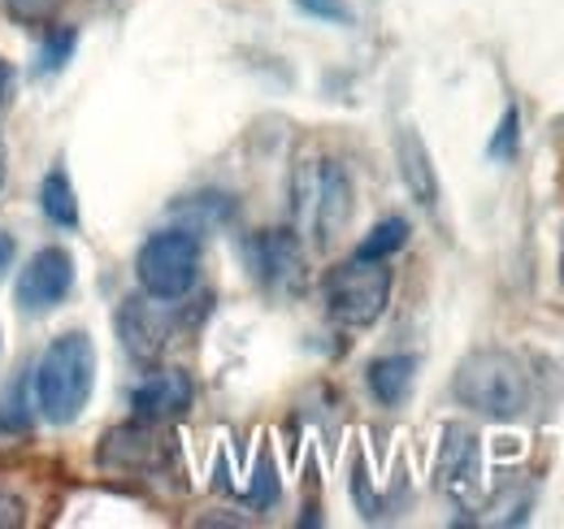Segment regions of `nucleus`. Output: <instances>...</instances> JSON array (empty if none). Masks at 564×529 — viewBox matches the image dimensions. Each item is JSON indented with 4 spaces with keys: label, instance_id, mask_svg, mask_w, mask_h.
Returning a JSON list of instances; mask_svg holds the SVG:
<instances>
[{
    "label": "nucleus",
    "instance_id": "nucleus-20",
    "mask_svg": "<svg viewBox=\"0 0 564 529\" xmlns=\"http://www.w3.org/2000/svg\"><path fill=\"white\" fill-rule=\"evenodd\" d=\"M183 213H196V217H209V222H226L230 213H235V204L230 196H221V192H205V196H187V204H178Z\"/></svg>",
    "mask_w": 564,
    "mask_h": 529
},
{
    "label": "nucleus",
    "instance_id": "nucleus-8",
    "mask_svg": "<svg viewBox=\"0 0 564 529\" xmlns=\"http://www.w3.org/2000/svg\"><path fill=\"white\" fill-rule=\"evenodd\" d=\"M243 261L252 278L279 295H291L304 287V244L300 230H261L243 244Z\"/></svg>",
    "mask_w": 564,
    "mask_h": 529
},
{
    "label": "nucleus",
    "instance_id": "nucleus-22",
    "mask_svg": "<svg viewBox=\"0 0 564 529\" xmlns=\"http://www.w3.org/2000/svg\"><path fill=\"white\" fill-rule=\"evenodd\" d=\"M13 257H18V244H13V235H9V230H0V278L9 273Z\"/></svg>",
    "mask_w": 564,
    "mask_h": 529
},
{
    "label": "nucleus",
    "instance_id": "nucleus-14",
    "mask_svg": "<svg viewBox=\"0 0 564 529\" xmlns=\"http://www.w3.org/2000/svg\"><path fill=\"white\" fill-rule=\"evenodd\" d=\"M40 208H44V217H48L53 226H62V230H74V226H78V196H74V183H70V174H66V165H53V170L44 174V183H40Z\"/></svg>",
    "mask_w": 564,
    "mask_h": 529
},
{
    "label": "nucleus",
    "instance_id": "nucleus-21",
    "mask_svg": "<svg viewBox=\"0 0 564 529\" xmlns=\"http://www.w3.org/2000/svg\"><path fill=\"white\" fill-rule=\"evenodd\" d=\"M279 499V473H274V464L261 461V468H257V486H252V495H248V504L252 508H270Z\"/></svg>",
    "mask_w": 564,
    "mask_h": 529
},
{
    "label": "nucleus",
    "instance_id": "nucleus-17",
    "mask_svg": "<svg viewBox=\"0 0 564 529\" xmlns=\"http://www.w3.org/2000/svg\"><path fill=\"white\" fill-rule=\"evenodd\" d=\"M517 148H521V109L508 105L503 118H499V127H495L491 143H487V156H491V161H512Z\"/></svg>",
    "mask_w": 564,
    "mask_h": 529
},
{
    "label": "nucleus",
    "instance_id": "nucleus-6",
    "mask_svg": "<svg viewBox=\"0 0 564 529\" xmlns=\"http://www.w3.org/2000/svg\"><path fill=\"white\" fill-rule=\"evenodd\" d=\"M170 456H174V447L161 434V421H140V417L127 425H113L96 452L100 468L118 473V477H156V473H165Z\"/></svg>",
    "mask_w": 564,
    "mask_h": 529
},
{
    "label": "nucleus",
    "instance_id": "nucleus-4",
    "mask_svg": "<svg viewBox=\"0 0 564 529\" xmlns=\"http://www.w3.org/2000/svg\"><path fill=\"white\" fill-rule=\"evenodd\" d=\"M391 291H395V273L387 261H352L335 264L322 282V300H326V313L335 326L344 331H369L382 322L387 304H391Z\"/></svg>",
    "mask_w": 564,
    "mask_h": 529
},
{
    "label": "nucleus",
    "instance_id": "nucleus-1",
    "mask_svg": "<svg viewBox=\"0 0 564 529\" xmlns=\"http://www.w3.org/2000/svg\"><path fill=\"white\" fill-rule=\"evenodd\" d=\"M352 208V174L339 156L326 152L300 156V165L291 170V217L300 235H308L317 248H330L348 230Z\"/></svg>",
    "mask_w": 564,
    "mask_h": 529
},
{
    "label": "nucleus",
    "instance_id": "nucleus-12",
    "mask_svg": "<svg viewBox=\"0 0 564 529\" xmlns=\"http://www.w3.org/2000/svg\"><path fill=\"white\" fill-rule=\"evenodd\" d=\"M395 165H400V183L409 187V196L422 208H438V170H434V156L417 127L395 131Z\"/></svg>",
    "mask_w": 564,
    "mask_h": 529
},
{
    "label": "nucleus",
    "instance_id": "nucleus-16",
    "mask_svg": "<svg viewBox=\"0 0 564 529\" xmlns=\"http://www.w3.org/2000/svg\"><path fill=\"white\" fill-rule=\"evenodd\" d=\"M74 48H78V31H74V26H53V35H48V44H44V53H40L35 74H40V78L62 74V69L70 66Z\"/></svg>",
    "mask_w": 564,
    "mask_h": 529
},
{
    "label": "nucleus",
    "instance_id": "nucleus-11",
    "mask_svg": "<svg viewBox=\"0 0 564 529\" xmlns=\"http://www.w3.org/2000/svg\"><path fill=\"white\" fill-rule=\"evenodd\" d=\"M482 477V447H478V434L469 425H447L443 430V447H438V486L456 499L474 495Z\"/></svg>",
    "mask_w": 564,
    "mask_h": 529
},
{
    "label": "nucleus",
    "instance_id": "nucleus-9",
    "mask_svg": "<svg viewBox=\"0 0 564 529\" xmlns=\"http://www.w3.org/2000/svg\"><path fill=\"white\" fill-rule=\"evenodd\" d=\"M118 338H122V347L131 352V360L152 365V360L165 352V338H170L165 300H152V295H131V300H122V309H118Z\"/></svg>",
    "mask_w": 564,
    "mask_h": 529
},
{
    "label": "nucleus",
    "instance_id": "nucleus-5",
    "mask_svg": "<svg viewBox=\"0 0 564 529\" xmlns=\"http://www.w3.org/2000/svg\"><path fill=\"white\" fill-rule=\"evenodd\" d=\"M135 278L140 291L152 300H183L192 295L196 278H200V235L192 226H170L148 235L135 252Z\"/></svg>",
    "mask_w": 564,
    "mask_h": 529
},
{
    "label": "nucleus",
    "instance_id": "nucleus-18",
    "mask_svg": "<svg viewBox=\"0 0 564 529\" xmlns=\"http://www.w3.org/2000/svg\"><path fill=\"white\" fill-rule=\"evenodd\" d=\"M66 0H9V13L22 26H53V18L62 13Z\"/></svg>",
    "mask_w": 564,
    "mask_h": 529
},
{
    "label": "nucleus",
    "instance_id": "nucleus-2",
    "mask_svg": "<svg viewBox=\"0 0 564 529\" xmlns=\"http://www.w3.org/2000/svg\"><path fill=\"white\" fill-rule=\"evenodd\" d=\"M452 396L460 408H469L487 421H517L534 403V374L525 369V360L517 352L482 347L456 365Z\"/></svg>",
    "mask_w": 564,
    "mask_h": 529
},
{
    "label": "nucleus",
    "instance_id": "nucleus-13",
    "mask_svg": "<svg viewBox=\"0 0 564 529\" xmlns=\"http://www.w3.org/2000/svg\"><path fill=\"white\" fill-rule=\"evenodd\" d=\"M365 382H369V391L382 408H400L413 391V382H417V360L413 356H378L365 369Z\"/></svg>",
    "mask_w": 564,
    "mask_h": 529
},
{
    "label": "nucleus",
    "instance_id": "nucleus-23",
    "mask_svg": "<svg viewBox=\"0 0 564 529\" xmlns=\"http://www.w3.org/2000/svg\"><path fill=\"white\" fill-rule=\"evenodd\" d=\"M9 87H13V66H9L4 57H0V105L9 100Z\"/></svg>",
    "mask_w": 564,
    "mask_h": 529
},
{
    "label": "nucleus",
    "instance_id": "nucleus-25",
    "mask_svg": "<svg viewBox=\"0 0 564 529\" xmlns=\"http://www.w3.org/2000/svg\"><path fill=\"white\" fill-rule=\"evenodd\" d=\"M561 282H564V244H561Z\"/></svg>",
    "mask_w": 564,
    "mask_h": 529
},
{
    "label": "nucleus",
    "instance_id": "nucleus-19",
    "mask_svg": "<svg viewBox=\"0 0 564 529\" xmlns=\"http://www.w3.org/2000/svg\"><path fill=\"white\" fill-rule=\"evenodd\" d=\"M295 9L308 13V18H317V22H335V26H352L356 22L348 0H295Z\"/></svg>",
    "mask_w": 564,
    "mask_h": 529
},
{
    "label": "nucleus",
    "instance_id": "nucleus-15",
    "mask_svg": "<svg viewBox=\"0 0 564 529\" xmlns=\"http://www.w3.org/2000/svg\"><path fill=\"white\" fill-rule=\"evenodd\" d=\"M404 244H409V222H404V217H382V222L360 239L356 257H365V261H391Z\"/></svg>",
    "mask_w": 564,
    "mask_h": 529
},
{
    "label": "nucleus",
    "instance_id": "nucleus-3",
    "mask_svg": "<svg viewBox=\"0 0 564 529\" xmlns=\"http://www.w3.org/2000/svg\"><path fill=\"white\" fill-rule=\"evenodd\" d=\"M96 391V343L87 331L57 334L35 365V408L53 425H70Z\"/></svg>",
    "mask_w": 564,
    "mask_h": 529
},
{
    "label": "nucleus",
    "instance_id": "nucleus-7",
    "mask_svg": "<svg viewBox=\"0 0 564 529\" xmlns=\"http://www.w3.org/2000/svg\"><path fill=\"white\" fill-rule=\"evenodd\" d=\"M74 291V257L62 244L40 248L31 261L18 269V287H13V304L26 317L53 313L57 304H66Z\"/></svg>",
    "mask_w": 564,
    "mask_h": 529
},
{
    "label": "nucleus",
    "instance_id": "nucleus-10",
    "mask_svg": "<svg viewBox=\"0 0 564 529\" xmlns=\"http://www.w3.org/2000/svg\"><path fill=\"white\" fill-rule=\"evenodd\" d=\"M196 403V382L183 369H152L140 387L131 391V408L140 421H178Z\"/></svg>",
    "mask_w": 564,
    "mask_h": 529
},
{
    "label": "nucleus",
    "instance_id": "nucleus-24",
    "mask_svg": "<svg viewBox=\"0 0 564 529\" xmlns=\"http://www.w3.org/2000/svg\"><path fill=\"white\" fill-rule=\"evenodd\" d=\"M4 179H9V161H4V139H0V187H4Z\"/></svg>",
    "mask_w": 564,
    "mask_h": 529
}]
</instances>
